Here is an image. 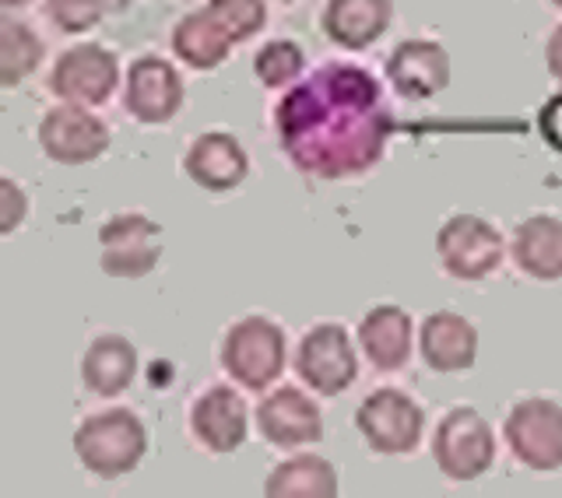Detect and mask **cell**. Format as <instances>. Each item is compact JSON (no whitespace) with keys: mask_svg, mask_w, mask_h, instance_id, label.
Wrapping results in <instances>:
<instances>
[{"mask_svg":"<svg viewBox=\"0 0 562 498\" xmlns=\"http://www.w3.org/2000/svg\"><path fill=\"white\" fill-rule=\"evenodd\" d=\"M29 0H0V8H8V11H14V8H25Z\"/></svg>","mask_w":562,"mask_h":498,"instance_id":"obj_31","label":"cell"},{"mask_svg":"<svg viewBox=\"0 0 562 498\" xmlns=\"http://www.w3.org/2000/svg\"><path fill=\"white\" fill-rule=\"evenodd\" d=\"M187 421L198 446H204L215 456L236 453L246 442V435H250V407H246L236 386L225 383H211L207 389H201L198 400L190 404Z\"/></svg>","mask_w":562,"mask_h":498,"instance_id":"obj_13","label":"cell"},{"mask_svg":"<svg viewBox=\"0 0 562 498\" xmlns=\"http://www.w3.org/2000/svg\"><path fill=\"white\" fill-rule=\"evenodd\" d=\"M418 354L426 369L439 372V376L468 372L479 359V327L457 309H436L422 319Z\"/></svg>","mask_w":562,"mask_h":498,"instance_id":"obj_17","label":"cell"},{"mask_svg":"<svg viewBox=\"0 0 562 498\" xmlns=\"http://www.w3.org/2000/svg\"><path fill=\"white\" fill-rule=\"evenodd\" d=\"M383 75L401 99L426 102L450 84V53L436 39H404L391 49Z\"/></svg>","mask_w":562,"mask_h":498,"instance_id":"obj_15","label":"cell"},{"mask_svg":"<svg viewBox=\"0 0 562 498\" xmlns=\"http://www.w3.org/2000/svg\"><path fill=\"white\" fill-rule=\"evenodd\" d=\"M145 453L148 429L131 407H102L95 415H85L75 429L78 464L99 482H120V477L134 474Z\"/></svg>","mask_w":562,"mask_h":498,"instance_id":"obj_2","label":"cell"},{"mask_svg":"<svg viewBox=\"0 0 562 498\" xmlns=\"http://www.w3.org/2000/svg\"><path fill=\"white\" fill-rule=\"evenodd\" d=\"M432 460L447 482H479L496 464V432L474 407H453L436 421Z\"/></svg>","mask_w":562,"mask_h":498,"instance_id":"obj_4","label":"cell"},{"mask_svg":"<svg viewBox=\"0 0 562 498\" xmlns=\"http://www.w3.org/2000/svg\"><path fill=\"white\" fill-rule=\"evenodd\" d=\"M162 257V225L140 211H120L99 225L102 274L116 281L148 278Z\"/></svg>","mask_w":562,"mask_h":498,"instance_id":"obj_8","label":"cell"},{"mask_svg":"<svg viewBox=\"0 0 562 498\" xmlns=\"http://www.w3.org/2000/svg\"><path fill=\"white\" fill-rule=\"evenodd\" d=\"M281 4H292V0H281Z\"/></svg>","mask_w":562,"mask_h":498,"instance_id":"obj_33","label":"cell"},{"mask_svg":"<svg viewBox=\"0 0 562 498\" xmlns=\"http://www.w3.org/2000/svg\"><path fill=\"white\" fill-rule=\"evenodd\" d=\"M105 11H110V0H46V18L49 25H57L64 35H81L92 32Z\"/></svg>","mask_w":562,"mask_h":498,"instance_id":"obj_27","label":"cell"},{"mask_svg":"<svg viewBox=\"0 0 562 498\" xmlns=\"http://www.w3.org/2000/svg\"><path fill=\"white\" fill-rule=\"evenodd\" d=\"M341 491L338 467L327 456L299 453L271 467L263 495L268 498H334Z\"/></svg>","mask_w":562,"mask_h":498,"instance_id":"obj_22","label":"cell"},{"mask_svg":"<svg viewBox=\"0 0 562 498\" xmlns=\"http://www.w3.org/2000/svg\"><path fill=\"white\" fill-rule=\"evenodd\" d=\"M257 432L274 450H303L324 439V411L299 386H278L257 404Z\"/></svg>","mask_w":562,"mask_h":498,"instance_id":"obj_14","label":"cell"},{"mask_svg":"<svg viewBox=\"0 0 562 498\" xmlns=\"http://www.w3.org/2000/svg\"><path fill=\"white\" fill-rule=\"evenodd\" d=\"M503 439L527 471H562V404L552 397H520L506 411Z\"/></svg>","mask_w":562,"mask_h":498,"instance_id":"obj_7","label":"cell"},{"mask_svg":"<svg viewBox=\"0 0 562 498\" xmlns=\"http://www.w3.org/2000/svg\"><path fill=\"white\" fill-rule=\"evenodd\" d=\"M538 134L552 151H562V92H555L538 110Z\"/></svg>","mask_w":562,"mask_h":498,"instance_id":"obj_29","label":"cell"},{"mask_svg":"<svg viewBox=\"0 0 562 498\" xmlns=\"http://www.w3.org/2000/svg\"><path fill=\"white\" fill-rule=\"evenodd\" d=\"M356 432L376 456H408L426 432V411L408 389L380 386L356 407Z\"/></svg>","mask_w":562,"mask_h":498,"instance_id":"obj_5","label":"cell"},{"mask_svg":"<svg viewBox=\"0 0 562 498\" xmlns=\"http://www.w3.org/2000/svg\"><path fill=\"white\" fill-rule=\"evenodd\" d=\"M436 257L453 281L479 284L503 267L506 239L482 215H450L436 233Z\"/></svg>","mask_w":562,"mask_h":498,"instance_id":"obj_6","label":"cell"},{"mask_svg":"<svg viewBox=\"0 0 562 498\" xmlns=\"http://www.w3.org/2000/svg\"><path fill=\"white\" fill-rule=\"evenodd\" d=\"M552 8H559V11H562V0H552Z\"/></svg>","mask_w":562,"mask_h":498,"instance_id":"obj_32","label":"cell"},{"mask_svg":"<svg viewBox=\"0 0 562 498\" xmlns=\"http://www.w3.org/2000/svg\"><path fill=\"white\" fill-rule=\"evenodd\" d=\"M509 260L531 281H562V218L538 211V215L517 222L514 236H509Z\"/></svg>","mask_w":562,"mask_h":498,"instance_id":"obj_19","label":"cell"},{"mask_svg":"<svg viewBox=\"0 0 562 498\" xmlns=\"http://www.w3.org/2000/svg\"><path fill=\"white\" fill-rule=\"evenodd\" d=\"M183 172L190 183L207 193H228L246 183L250 176V155L228 131H204L190 140L183 151Z\"/></svg>","mask_w":562,"mask_h":498,"instance_id":"obj_16","label":"cell"},{"mask_svg":"<svg viewBox=\"0 0 562 498\" xmlns=\"http://www.w3.org/2000/svg\"><path fill=\"white\" fill-rule=\"evenodd\" d=\"M254 75L263 88H271V92H289V88L299 84L306 75V53L292 39H271L257 49Z\"/></svg>","mask_w":562,"mask_h":498,"instance_id":"obj_25","label":"cell"},{"mask_svg":"<svg viewBox=\"0 0 562 498\" xmlns=\"http://www.w3.org/2000/svg\"><path fill=\"white\" fill-rule=\"evenodd\" d=\"M49 92L75 105H102L120 88V60L102 43H78L64 49L49 70Z\"/></svg>","mask_w":562,"mask_h":498,"instance_id":"obj_11","label":"cell"},{"mask_svg":"<svg viewBox=\"0 0 562 498\" xmlns=\"http://www.w3.org/2000/svg\"><path fill=\"white\" fill-rule=\"evenodd\" d=\"M43 57L46 46L32 25L18 22V18H0V84L18 88L40 70Z\"/></svg>","mask_w":562,"mask_h":498,"instance_id":"obj_24","label":"cell"},{"mask_svg":"<svg viewBox=\"0 0 562 498\" xmlns=\"http://www.w3.org/2000/svg\"><path fill=\"white\" fill-rule=\"evenodd\" d=\"M113 134L92 105H53L40 120V148L57 166H92L110 151Z\"/></svg>","mask_w":562,"mask_h":498,"instance_id":"obj_10","label":"cell"},{"mask_svg":"<svg viewBox=\"0 0 562 498\" xmlns=\"http://www.w3.org/2000/svg\"><path fill=\"white\" fill-rule=\"evenodd\" d=\"M137 380V348L123 333H99L81 354V386L92 397L113 400Z\"/></svg>","mask_w":562,"mask_h":498,"instance_id":"obj_21","label":"cell"},{"mask_svg":"<svg viewBox=\"0 0 562 498\" xmlns=\"http://www.w3.org/2000/svg\"><path fill=\"white\" fill-rule=\"evenodd\" d=\"M394 131L383 84L356 64H324L274 105L278 148L313 180H351L380 166Z\"/></svg>","mask_w":562,"mask_h":498,"instance_id":"obj_1","label":"cell"},{"mask_svg":"<svg viewBox=\"0 0 562 498\" xmlns=\"http://www.w3.org/2000/svg\"><path fill=\"white\" fill-rule=\"evenodd\" d=\"M187 88L180 70L172 60L158 57V53H145L127 67V81H123V105L127 113L145 123V127H162V123L176 120L183 110Z\"/></svg>","mask_w":562,"mask_h":498,"instance_id":"obj_12","label":"cell"},{"mask_svg":"<svg viewBox=\"0 0 562 498\" xmlns=\"http://www.w3.org/2000/svg\"><path fill=\"white\" fill-rule=\"evenodd\" d=\"M356 341L366 354V362L376 372H401L412 362L415 351V327L408 309L394 306V302H383V306H373L362 319H359V333Z\"/></svg>","mask_w":562,"mask_h":498,"instance_id":"obj_18","label":"cell"},{"mask_svg":"<svg viewBox=\"0 0 562 498\" xmlns=\"http://www.w3.org/2000/svg\"><path fill=\"white\" fill-rule=\"evenodd\" d=\"M544 67H549V75L562 84V22L552 29L549 43H544Z\"/></svg>","mask_w":562,"mask_h":498,"instance_id":"obj_30","label":"cell"},{"mask_svg":"<svg viewBox=\"0 0 562 498\" xmlns=\"http://www.w3.org/2000/svg\"><path fill=\"white\" fill-rule=\"evenodd\" d=\"M218 359L236 386L263 394V389H271L281 380V372H285V362H289L285 327L260 313L243 316L225 330Z\"/></svg>","mask_w":562,"mask_h":498,"instance_id":"obj_3","label":"cell"},{"mask_svg":"<svg viewBox=\"0 0 562 498\" xmlns=\"http://www.w3.org/2000/svg\"><path fill=\"white\" fill-rule=\"evenodd\" d=\"M25 215H29L25 190L18 186L11 176H4V180H0V233L4 236L18 233V225L25 222Z\"/></svg>","mask_w":562,"mask_h":498,"instance_id":"obj_28","label":"cell"},{"mask_svg":"<svg viewBox=\"0 0 562 498\" xmlns=\"http://www.w3.org/2000/svg\"><path fill=\"white\" fill-rule=\"evenodd\" d=\"M324 35L341 49H369L394 25V0H327Z\"/></svg>","mask_w":562,"mask_h":498,"instance_id":"obj_20","label":"cell"},{"mask_svg":"<svg viewBox=\"0 0 562 498\" xmlns=\"http://www.w3.org/2000/svg\"><path fill=\"white\" fill-rule=\"evenodd\" d=\"M204 8L218 18V25L228 32V39L236 46L254 39L268 25V4L263 0H207Z\"/></svg>","mask_w":562,"mask_h":498,"instance_id":"obj_26","label":"cell"},{"mask_svg":"<svg viewBox=\"0 0 562 498\" xmlns=\"http://www.w3.org/2000/svg\"><path fill=\"white\" fill-rule=\"evenodd\" d=\"M233 39H228V32L218 25V18L211 14L207 8L201 11H190L183 14L180 22L172 29V53L176 60H183L190 70H215L228 60V53H233Z\"/></svg>","mask_w":562,"mask_h":498,"instance_id":"obj_23","label":"cell"},{"mask_svg":"<svg viewBox=\"0 0 562 498\" xmlns=\"http://www.w3.org/2000/svg\"><path fill=\"white\" fill-rule=\"evenodd\" d=\"M295 372L313 394L338 397L359 380V354L356 341L341 324H316L295 348Z\"/></svg>","mask_w":562,"mask_h":498,"instance_id":"obj_9","label":"cell"}]
</instances>
